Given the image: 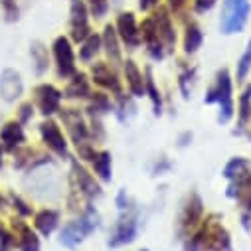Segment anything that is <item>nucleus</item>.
Returning a JSON list of instances; mask_svg holds the SVG:
<instances>
[{
	"instance_id": "79ce46f5",
	"label": "nucleus",
	"mask_w": 251,
	"mask_h": 251,
	"mask_svg": "<svg viewBox=\"0 0 251 251\" xmlns=\"http://www.w3.org/2000/svg\"><path fill=\"white\" fill-rule=\"evenodd\" d=\"M158 2H160V0H139V8H141L143 12H149V10L156 8Z\"/></svg>"
},
{
	"instance_id": "f03ea898",
	"label": "nucleus",
	"mask_w": 251,
	"mask_h": 251,
	"mask_svg": "<svg viewBox=\"0 0 251 251\" xmlns=\"http://www.w3.org/2000/svg\"><path fill=\"white\" fill-rule=\"evenodd\" d=\"M184 251H231V239L220 216L212 214L184 239Z\"/></svg>"
},
{
	"instance_id": "20e7f679",
	"label": "nucleus",
	"mask_w": 251,
	"mask_h": 251,
	"mask_svg": "<svg viewBox=\"0 0 251 251\" xmlns=\"http://www.w3.org/2000/svg\"><path fill=\"white\" fill-rule=\"evenodd\" d=\"M204 101L208 105H214L216 103L220 107L218 121L222 125H226V123L231 121V117H233V85H231V75H229V72L226 68L216 74V81L206 91Z\"/></svg>"
},
{
	"instance_id": "423d86ee",
	"label": "nucleus",
	"mask_w": 251,
	"mask_h": 251,
	"mask_svg": "<svg viewBox=\"0 0 251 251\" xmlns=\"http://www.w3.org/2000/svg\"><path fill=\"white\" fill-rule=\"evenodd\" d=\"M202 214H204V204L202 198L196 192H190L186 196L182 210L178 214V224H176V233L180 235V239L190 237L196 227L202 224Z\"/></svg>"
},
{
	"instance_id": "9b49d317",
	"label": "nucleus",
	"mask_w": 251,
	"mask_h": 251,
	"mask_svg": "<svg viewBox=\"0 0 251 251\" xmlns=\"http://www.w3.org/2000/svg\"><path fill=\"white\" fill-rule=\"evenodd\" d=\"M115 30L119 34V40L129 50H137L143 44L141 38V26L137 24V18L133 12H121L115 22Z\"/></svg>"
},
{
	"instance_id": "cd10ccee",
	"label": "nucleus",
	"mask_w": 251,
	"mask_h": 251,
	"mask_svg": "<svg viewBox=\"0 0 251 251\" xmlns=\"http://www.w3.org/2000/svg\"><path fill=\"white\" fill-rule=\"evenodd\" d=\"M202 42H204V34L200 30V26L196 22H190L186 24V32H184V51L188 55L196 53L200 48H202Z\"/></svg>"
},
{
	"instance_id": "2eb2a0df",
	"label": "nucleus",
	"mask_w": 251,
	"mask_h": 251,
	"mask_svg": "<svg viewBox=\"0 0 251 251\" xmlns=\"http://www.w3.org/2000/svg\"><path fill=\"white\" fill-rule=\"evenodd\" d=\"M151 18H152V22H154L156 34H158V38H160V42H162V46H164L166 53H168V51H172V50H174V46H176V32H174L172 18H170L168 10H166V8H162V6H158V10H156Z\"/></svg>"
},
{
	"instance_id": "2f4dec72",
	"label": "nucleus",
	"mask_w": 251,
	"mask_h": 251,
	"mask_svg": "<svg viewBox=\"0 0 251 251\" xmlns=\"http://www.w3.org/2000/svg\"><path fill=\"white\" fill-rule=\"evenodd\" d=\"M249 72H251V40L247 42L241 57L237 59V68H235L237 81H245V77L249 75Z\"/></svg>"
},
{
	"instance_id": "0eeeda50",
	"label": "nucleus",
	"mask_w": 251,
	"mask_h": 251,
	"mask_svg": "<svg viewBox=\"0 0 251 251\" xmlns=\"http://www.w3.org/2000/svg\"><path fill=\"white\" fill-rule=\"evenodd\" d=\"M139 229H141V222H139V212L137 208L133 206L131 210L127 212H121L109 239H107V245L109 247H121V245H129L137 239L139 235Z\"/></svg>"
},
{
	"instance_id": "f704fd0d",
	"label": "nucleus",
	"mask_w": 251,
	"mask_h": 251,
	"mask_svg": "<svg viewBox=\"0 0 251 251\" xmlns=\"http://www.w3.org/2000/svg\"><path fill=\"white\" fill-rule=\"evenodd\" d=\"M0 8H2L6 22H16L20 18V8L16 0H0Z\"/></svg>"
},
{
	"instance_id": "f257e3e1",
	"label": "nucleus",
	"mask_w": 251,
	"mask_h": 251,
	"mask_svg": "<svg viewBox=\"0 0 251 251\" xmlns=\"http://www.w3.org/2000/svg\"><path fill=\"white\" fill-rule=\"evenodd\" d=\"M222 174L229 182L226 192L227 198L239 204L243 226L251 229V160L243 156H235L224 166Z\"/></svg>"
},
{
	"instance_id": "6ab92c4d",
	"label": "nucleus",
	"mask_w": 251,
	"mask_h": 251,
	"mask_svg": "<svg viewBox=\"0 0 251 251\" xmlns=\"http://www.w3.org/2000/svg\"><path fill=\"white\" fill-rule=\"evenodd\" d=\"M91 77H93V81H95L97 85H101L103 89L113 91L115 95H121V93H123V91H121V79H119V75L105 64V61H99V64H95V66L91 68Z\"/></svg>"
},
{
	"instance_id": "9d476101",
	"label": "nucleus",
	"mask_w": 251,
	"mask_h": 251,
	"mask_svg": "<svg viewBox=\"0 0 251 251\" xmlns=\"http://www.w3.org/2000/svg\"><path fill=\"white\" fill-rule=\"evenodd\" d=\"M70 34L75 44H81L91 34L85 0H70Z\"/></svg>"
},
{
	"instance_id": "4468645a",
	"label": "nucleus",
	"mask_w": 251,
	"mask_h": 251,
	"mask_svg": "<svg viewBox=\"0 0 251 251\" xmlns=\"http://www.w3.org/2000/svg\"><path fill=\"white\" fill-rule=\"evenodd\" d=\"M34 95H36L38 111L44 117H51L57 111H61V99H64V93H61L59 89H55L53 85L42 83L34 89Z\"/></svg>"
},
{
	"instance_id": "c03bdc74",
	"label": "nucleus",
	"mask_w": 251,
	"mask_h": 251,
	"mask_svg": "<svg viewBox=\"0 0 251 251\" xmlns=\"http://www.w3.org/2000/svg\"><path fill=\"white\" fill-rule=\"evenodd\" d=\"M2 154H4V149H2V145H0V168H2Z\"/></svg>"
},
{
	"instance_id": "aec40b11",
	"label": "nucleus",
	"mask_w": 251,
	"mask_h": 251,
	"mask_svg": "<svg viewBox=\"0 0 251 251\" xmlns=\"http://www.w3.org/2000/svg\"><path fill=\"white\" fill-rule=\"evenodd\" d=\"M14 235H16V245L20 251H40V237L28 224L22 220H14Z\"/></svg>"
},
{
	"instance_id": "bb28decb",
	"label": "nucleus",
	"mask_w": 251,
	"mask_h": 251,
	"mask_svg": "<svg viewBox=\"0 0 251 251\" xmlns=\"http://www.w3.org/2000/svg\"><path fill=\"white\" fill-rule=\"evenodd\" d=\"M251 119V85H247L239 97V111H237V135H243Z\"/></svg>"
},
{
	"instance_id": "39448f33",
	"label": "nucleus",
	"mask_w": 251,
	"mask_h": 251,
	"mask_svg": "<svg viewBox=\"0 0 251 251\" xmlns=\"http://www.w3.org/2000/svg\"><path fill=\"white\" fill-rule=\"evenodd\" d=\"M251 2L249 0H222L220 12V30L226 36H233L243 32L249 22Z\"/></svg>"
},
{
	"instance_id": "72a5a7b5",
	"label": "nucleus",
	"mask_w": 251,
	"mask_h": 251,
	"mask_svg": "<svg viewBox=\"0 0 251 251\" xmlns=\"http://www.w3.org/2000/svg\"><path fill=\"white\" fill-rule=\"evenodd\" d=\"M85 6L89 10V16L103 18V16H107L111 4H109V0H85Z\"/></svg>"
},
{
	"instance_id": "c756f323",
	"label": "nucleus",
	"mask_w": 251,
	"mask_h": 251,
	"mask_svg": "<svg viewBox=\"0 0 251 251\" xmlns=\"http://www.w3.org/2000/svg\"><path fill=\"white\" fill-rule=\"evenodd\" d=\"M145 95H149V99L152 103V109H154V115H160L162 113V97H160V91L154 85V77H152L151 68L145 74Z\"/></svg>"
},
{
	"instance_id": "473e14b6",
	"label": "nucleus",
	"mask_w": 251,
	"mask_h": 251,
	"mask_svg": "<svg viewBox=\"0 0 251 251\" xmlns=\"http://www.w3.org/2000/svg\"><path fill=\"white\" fill-rule=\"evenodd\" d=\"M117 99H119V105H117V117H119V121H129L133 115H135V103H133V99L131 97H125L123 93L121 95H117Z\"/></svg>"
},
{
	"instance_id": "4c0bfd02",
	"label": "nucleus",
	"mask_w": 251,
	"mask_h": 251,
	"mask_svg": "<svg viewBox=\"0 0 251 251\" xmlns=\"http://www.w3.org/2000/svg\"><path fill=\"white\" fill-rule=\"evenodd\" d=\"M32 117H34V105L32 103H22L20 109H18V123L26 125V123L32 121Z\"/></svg>"
},
{
	"instance_id": "393cba45",
	"label": "nucleus",
	"mask_w": 251,
	"mask_h": 251,
	"mask_svg": "<svg viewBox=\"0 0 251 251\" xmlns=\"http://www.w3.org/2000/svg\"><path fill=\"white\" fill-rule=\"evenodd\" d=\"M89 162H91L93 172L97 174L99 180L111 182V178H113V158H111V152L99 151V152L93 154V158H91Z\"/></svg>"
},
{
	"instance_id": "6e6552de",
	"label": "nucleus",
	"mask_w": 251,
	"mask_h": 251,
	"mask_svg": "<svg viewBox=\"0 0 251 251\" xmlns=\"http://www.w3.org/2000/svg\"><path fill=\"white\" fill-rule=\"evenodd\" d=\"M70 184H72V196H70V198L79 196V200H83L87 206L91 204V200H95L97 196H101L99 184H97L95 178L87 172V168H85L83 164H79L77 160H72Z\"/></svg>"
},
{
	"instance_id": "5701e85b",
	"label": "nucleus",
	"mask_w": 251,
	"mask_h": 251,
	"mask_svg": "<svg viewBox=\"0 0 251 251\" xmlns=\"http://www.w3.org/2000/svg\"><path fill=\"white\" fill-rule=\"evenodd\" d=\"M125 64V79H127L129 91L133 97H143L145 95V77L141 74V70L137 68V64L133 59L123 61Z\"/></svg>"
},
{
	"instance_id": "a19ab883",
	"label": "nucleus",
	"mask_w": 251,
	"mask_h": 251,
	"mask_svg": "<svg viewBox=\"0 0 251 251\" xmlns=\"http://www.w3.org/2000/svg\"><path fill=\"white\" fill-rule=\"evenodd\" d=\"M166 2H168V8H170L174 14H180V12L186 8L188 0H166Z\"/></svg>"
},
{
	"instance_id": "1a4fd4ad",
	"label": "nucleus",
	"mask_w": 251,
	"mask_h": 251,
	"mask_svg": "<svg viewBox=\"0 0 251 251\" xmlns=\"http://www.w3.org/2000/svg\"><path fill=\"white\" fill-rule=\"evenodd\" d=\"M51 51H53V59H55L57 75L64 77V79L74 77L77 74V68H75V53H74L72 40L66 36H57L53 40Z\"/></svg>"
},
{
	"instance_id": "a18cd8bd",
	"label": "nucleus",
	"mask_w": 251,
	"mask_h": 251,
	"mask_svg": "<svg viewBox=\"0 0 251 251\" xmlns=\"http://www.w3.org/2000/svg\"><path fill=\"white\" fill-rule=\"evenodd\" d=\"M2 204H4V200H2V196H0V208H2Z\"/></svg>"
},
{
	"instance_id": "a878e982",
	"label": "nucleus",
	"mask_w": 251,
	"mask_h": 251,
	"mask_svg": "<svg viewBox=\"0 0 251 251\" xmlns=\"http://www.w3.org/2000/svg\"><path fill=\"white\" fill-rule=\"evenodd\" d=\"M30 55H32V66L36 75H44L50 68V53L48 48L42 42H32L30 46Z\"/></svg>"
},
{
	"instance_id": "412c9836",
	"label": "nucleus",
	"mask_w": 251,
	"mask_h": 251,
	"mask_svg": "<svg viewBox=\"0 0 251 251\" xmlns=\"http://www.w3.org/2000/svg\"><path fill=\"white\" fill-rule=\"evenodd\" d=\"M101 44L105 48L107 57L111 59V64H121V40H119V34H117L113 24H107L103 28Z\"/></svg>"
},
{
	"instance_id": "c9c22d12",
	"label": "nucleus",
	"mask_w": 251,
	"mask_h": 251,
	"mask_svg": "<svg viewBox=\"0 0 251 251\" xmlns=\"http://www.w3.org/2000/svg\"><path fill=\"white\" fill-rule=\"evenodd\" d=\"M196 75V70L194 68H186L182 74H180V89L184 93V97H188V93H190V85H192V79Z\"/></svg>"
},
{
	"instance_id": "7c9ffc66",
	"label": "nucleus",
	"mask_w": 251,
	"mask_h": 251,
	"mask_svg": "<svg viewBox=\"0 0 251 251\" xmlns=\"http://www.w3.org/2000/svg\"><path fill=\"white\" fill-rule=\"evenodd\" d=\"M113 111V103L109 99V95L105 93H91L89 97V113L93 117H101V115H107Z\"/></svg>"
},
{
	"instance_id": "c85d7f7f",
	"label": "nucleus",
	"mask_w": 251,
	"mask_h": 251,
	"mask_svg": "<svg viewBox=\"0 0 251 251\" xmlns=\"http://www.w3.org/2000/svg\"><path fill=\"white\" fill-rule=\"evenodd\" d=\"M103 44H101V36L91 32L83 42H81V48H79V59L81 61H91L99 51H101Z\"/></svg>"
},
{
	"instance_id": "ea45409f",
	"label": "nucleus",
	"mask_w": 251,
	"mask_h": 251,
	"mask_svg": "<svg viewBox=\"0 0 251 251\" xmlns=\"http://www.w3.org/2000/svg\"><path fill=\"white\" fill-rule=\"evenodd\" d=\"M218 0H192V6L198 14H204V12H210L214 6H216Z\"/></svg>"
},
{
	"instance_id": "ddd939ff",
	"label": "nucleus",
	"mask_w": 251,
	"mask_h": 251,
	"mask_svg": "<svg viewBox=\"0 0 251 251\" xmlns=\"http://www.w3.org/2000/svg\"><path fill=\"white\" fill-rule=\"evenodd\" d=\"M61 121L68 127V133L72 137V141L75 143L77 149L89 145V129L87 123L83 119V115L77 109H64L61 111Z\"/></svg>"
},
{
	"instance_id": "e433bc0d",
	"label": "nucleus",
	"mask_w": 251,
	"mask_h": 251,
	"mask_svg": "<svg viewBox=\"0 0 251 251\" xmlns=\"http://www.w3.org/2000/svg\"><path fill=\"white\" fill-rule=\"evenodd\" d=\"M10 202H12V208L22 216V218H26V216H32V208L20 198V196H16V194H10Z\"/></svg>"
},
{
	"instance_id": "49530a36",
	"label": "nucleus",
	"mask_w": 251,
	"mask_h": 251,
	"mask_svg": "<svg viewBox=\"0 0 251 251\" xmlns=\"http://www.w3.org/2000/svg\"><path fill=\"white\" fill-rule=\"evenodd\" d=\"M141 251H149V249H141Z\"/></svg>"
},
{
	"instance_id": "f8f14e48",
	"label": "nucleus",
	"mask_w": 251,
	"mask_h": 251,
	"mask_svg": "<svg viewBox=\"0 0 251 251\" xmlns=\"http://www.w3.org/2000/svg\"><path fill=\"white\" fill-rule=\"evenodd\" d=\"M40 137H42V141H44V145L53 152V154H57V156H61V158H68V141H66V137H64V133H61V129H59V125L53 121V119H46L42 125H40Z\"/></svg>"
},
{
	"instance_id": "f3484780",
	"label": "nucleus",
	"mask_w": 251,
	"mask_h": 251,
	"mask_svg": "<svg viewBox=\"0 0 251 251\" xmlns=\"http://www.w3.org/2000/svg\"><path fill=\"white\" fill-rule=\"evenodd\" d=\"M141 38H143V44L147 46V51L152 59L158 61L166 55V50H164V46H162V42L156 34V28H154V22H152L151 16L145 18L143 24H141Z\"/></svg>"
},
{
	"instance_id": "4be33fe9",
	"label": "nucleus",
	"mask_w": 251,
	"mask_h": 251,
	"mask_svg": "<svg viewBox=\"0 0 251 251\" xmlns=\"http://www.w3.org/2000/svg\"><path fill=\"white\" fill-rule=\"evenodd\" d=\"M34 226L36 229L44 235V237H50L55 227L59 226V212L57 210H51V208H44L40 210L36 216H34Z\"/></svg>"
},
{
	"instance_id": "58836bf2",
	"label": "nucleus",
	"mask_w": 251,
	"mask_h": 251,
	"mask_svg": "<svg viewBox=\"0 0 251 251\" xmlns=\"http://www.w3.org/2000/svg\"><path fill=\"white\" fill-rule=\"evenodd\" d=\"M115 202H117L119 212H127V210H131V208H133V202H131V198H129L127 190H119V194H117Z\"/></svg>"
},
{
	"instance_id": "a211bd4d",
	"label": "nucleus",
	"mask_w": 251,
	"mask_h": 251,
	"mask_svg": "<svg viewBox=\"0 0 251 251\" xmlns=\"http://www.w3.org/2000/svg\"><path fill=\"white\" fill-rule=\"evenodd\" d=\"M24 141H26V135L18 121H8L2 125V129H0V145H2L4 151L16 152Z\"/></svg>"
},
{
	"instance_id": "7ed1b4c3",
	"label": "nucleus",
	"mask_w": 251,
	"mask_h": 251,
	"mask_svg": "<svg viewBox=\"0 0 251 251\" xmlns=\"http://www.w3.org/2000/svg\"><path fill=\"white\" fill-rule=\"evenodd\" d=\"M99 224H101V216L95 210V206L89 204L77 220H74V222H70V224H66L64 227H61L59 243L64 247H68V249H75L99 227Z\"/></svg>"
},
{
	"instance_id": "dca6fc26",
	"label": "nucleus",
	"mask_w": 251,
	"mask_h": 251,
	"mask_svg": "<svg viewBox=\"0 0 251 251\" xmlns=\"http://www.w3.org/2000/svg\"><path fill=\"white\" fill-rule=\"evenodd\" d=\"M22 91H24V83L20 74L12 68H6L0 74V97L8 103H14L16 99H20Z\"/></svg>"
},
{
	"instance_id": "b1692460",
	"label": "nucleus",
	"mask_w": 251,
	"mask_h": 251,
	"mask_svg": "<svg viewBox=\"0 0 251 251\" xmlns=\"http://www.w3.org/2000/svg\"><path fill=\"white\" fill-rule=\"evenodd\" d=\"M64 97H68V99H89L91 97V87H89L87 75L77 72L74 77H70V83L64 91Z\"/></svg>"
},
{
	"instance_id": "37998d69",
	"label": "nucleus",
	"mask_w": 251,
	"mask_h": 251,
	"mask_svg": "<svg viewBox=\"0 0 251 251\" xmlns=\"http://www.w3.org/2000/svg\"><path fill=\"white\" fill-rule=\"evenodd\" d=\"M245 133L249 135V141H251V119H249V125H247V129H245Z\"/></svg>"
}]
</instances>
